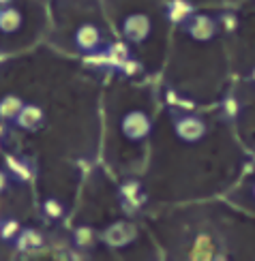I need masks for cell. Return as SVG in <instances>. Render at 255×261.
<instances>
[{"label": "cell", "instance_id": "6da1fadb", "mask_svg": "<svg viewBox=\"0 0 255 261\" xmlns=\"http://www.w3.org/2000/svg\"><path fill=\"white\" fill-rule=\"evenodd\" d=\"M172 128H174V135L178 137L182 144H199V141L208 135L206 120L195 114L172 112Z\"/></svg>", "mask_w": 255, "mask_h": 261}, {"label": "cell", "instance_id": "7a4b0ae2", "mask_svg": "<svg viewBox=\"0 0 255 261\" xmlns=\"http://www.w3.org/2000/svg\"><path fill=\"white\" fill-rule=\"evenodd\" d=\"M120 133L129 141H144L152 133V120L144 110H129L120 118Z\"/></svg>", "mask_w": 255, "mask_h": 261}, {"label": "cell", "instance_id": "3957f363", "mask_svg": "<svg viewBox=\"0 0 255 261\" xmlns=\"http://www.w3.org/2000/svg\"><path fill=\"white\" fill-rule=\"evenodd\" d=\"M120 32H123V41L133 43V45H142L150 37L152 21L146 13H129L120 21Z\"/></svg>", "mask_w": 255, "mask_h": 261}, {"label": "cell", "instance_id": "277c9868", "mask_svg": "<svg viewBox=\"0 0 255 261\" xmlns=\"http://www.w3.org/2000/svg\"><path fill=\"white\" fill-rule=\"evenodd\" d=\"M73 43H75V47L84 54H97V51H101L105 37H103V30L99 28L95 21H84V24L77 26L75 35H73Z\"/></svg>", "mask_w": 255, "mask_h": 261}, {"label": "cell", "instance_id": "5b68a950", "mask_svg": "<svg viewBox=\"0 0 255 261\" xmlns=\"http://www.w3.org/2000/svg\"><path fill=\"white\" fill-rule=\"evenodd\" d=\"M135 238H137V227L129 221H116L101 231V242L112 248L129 246L131 242H135Z\"/></svg>", "mask_w": 255, "mask_h": 261}, {"label": "cell", "instance_id": "8992f818", "mask_svg": "<svg viewBox=\"0 0 255 261\" xmlns=\"http://www.w3.org/2000/svg\"><path fill=\"white\" fill-rule=\"evenodd\" d=\"M184 30L193 41L210 43L219 32V19L215 15H208V13H195L189 24L184 26Z\"/></svg>", "mask_w": 255, "mask_h": 261}, {"label": "cell", "instance_id": "52a82bcc", "mask_svg": "<svg viewBox=\"0 0 255 261\" xmlns=\"http://www.w3.org/2000/svg\"><path fill=\"white\" fill-rule=\"evenodd\" d=\"M120 203H123V210H127V214H135L142 205H144V189L137 180H127L118 191Z\"/></svg>", "mask_w": 255, "mask_h": 261}, {"label": "cell", "instance_id": "ba28073f", "mask_svg": "<svg viewBox=\"0 0 255 261\" xmlns=\"http://www.w3.org/2000/svg\"><path fill=\"white\" fill-rule=\"evenodd\" d=\"M45 122V112H43V107L37 105V103H26L24 110L19 112V116L15 118V126L26 130V133H35L39 130Z\"/></svg>", "mask_w": 255, "mask_h": 261}, {"label": "cell", "instance_id": "9c48e42d", "mask_svg": "<svg viewBox=\"0 0 255 261\" xmlns=\"http://www.w3.org/2000/svg\"><path fill=\"white\" fill-rule=\"evenodd\" d=\"M24 26V15L21 11L13 5H3L0 7V32L3 35H15Z\"/></svg>", "mask_w": 255, "mask_h": 261}, {"label": "cell", "instance_id": "30bf717a", "mask_svg": "<svg viewBox=\"0 0 255 261\" xmlns=\"http://www.w3.org/2000/svg\"><path fill=\"white\" fill-rule=\"evenodd\" d=\"M5 171L15 182H28L32 178V173H35V169H32V163L28 159H17L13 154L5 156Z\"/></svg>", "mask_w": 255, "mask_h": 261}, {"label": "cell", "instance_id": "8fae6325", "mask_svg": "<svg viewBox=\"0 0 255 261\" xmlns=\"http://www.w3.org/2000/svg\"><path fill=\"white\" fill-rule=\"evenodd\" d=\"M165 15H168L172 24H178L184 28L195 15V7L187 3V0H174V3H168V7H165Z\"/></svg>", "mask_w": 255, "mask_h": 261}, {"label": "cell", "instance_id": "7c38bea8", "mask_svg": "<svg viewBox=\"0 0 255 261\" xmlns=\"http://www.w3.org/2000/svg\"><path fill=\"white\" fill-rule=\"evenodd\" d=\"M13 244L17 251H39V248L45 244V236H43L37 227H24Z\"/></svg>", "mask_w": 255, "mask_h": 261}, {"label": "cell", "instance_id": "4fadbf2b", "mask_svg": "<svg viewBox=\"0 0 255 261\" xmlns=\"http://www.w3.org/2000/svg\"><path fill=\"white\" fill-rule=\"evenodd\" d=\"M105 58L112 67L118 69H125V64L131 60V49H129V43L127 41H112L109 45L105 47Z\"/></svg>", "mask_w": 255, "mask_h": 261}, {"label": "cell", "instance_id": "5bb4252c", "mask_svg": "<svg viewBox=\"0 0 255 261\" xmlns=\"http://www.w3.org/2000/svg\"><path fill=\"white\" fill-rule=\"evenodd\" d=\"M24 99L17 94H5L0 99V118L5 122H15V118L19 116V112L24 110Z\"/></svg>", "mask_w": 255, "mask_h": 261}, {"label": "cell", "instance_id": "9a60e30c", "mask_svg": "<svg viewBox=\"0 0 255 261\" xmlns=\"http://www.w3.org/2000/svg\"><path fill=\"white\" fill-rule=\"evenodd\" d=\"M41 212L50 221H60L64 216V212H66V205L58 197H48L45 201H43V205H41Z\"/></svg>", "mask_w": 255, "mask_h": 261}, {"label": "cell", "instance_id": "2e32d148", "mask_svg": "<svg viewBox=\"0 0 255 261\" xmlns=\"http://www.w3.org/2000/svg\"><path fill=\"white\" fill-rule=\"evenodd\" d=\"M21 227L15 219H11V216H7V219H3V223H0V238H3V242H15L17 236L21 233Z\"/></svg>", "mask_w": 255, "mask_h": 261}, {"label": "cell", "instance_id": "e0dca14e", "mask_svg": "<svg viewBox=\"0 0 255 261\" xmlns=\"http://www.w3.org/2000/svg\"><path fill=\"white\" fill-rule=\"evenodd\" d=\"M75 242L77 246H90L95 242V231L90 227H77L75 229Z\"/></svg>", "mask_w": 255, "mask_h": 261}, {"label": "cell", "instance_id": "ac0fdd59", "mask_svg": "<svg viewBox=\"0 0 255 261\" xmlns=\"http://www.w3.org/2000/svg\"><path fill=\"white\" fill-rule=\"evenodd\" d=\"M223 114H225L227 118H236V114H238V103H236L234 96H225V99H223Z\"/></svg>", "mask_w": 255, "mask_h": 261}, {"label": "cell", "instance_id": "d6986e66", "mask_svg": "<svg viewBox=\"0 0 255 261\" xmlns=\"http://www.w3.org/2000/svg\"><path fill=\"white\" fill-rule=\"evenodd\" d=\"M221 19H223V24L227 30H234L236 28V15L234 13H223L221 15Z\"/></svg>", "mask_w": 255, "mask_h": 261}, {"label": "cell", "instance_id": "ffe728a7", "mask_svg": "<svg viewBox=\"0 0 255 261\" xmlns=\"http://www.w3.org/2000/svg\"><path fill=\"white\" fill-rule=\"evenodd\" d=\"M9 184H11V176L3 169L0 171V189H3V193H9Z\"/></svg>", "mask_w": 255, "mask_h": 261}, {"label": "cell", "instance_id": "44dd1931", "mask_svg": "<svg viewBox=\"0 0 255 261\" xmlns=\"http://www.w3.org/2000/svg\"><path fill=\"white\" fill-rule=\"evenodd\" d=\"M213 261H229L225 255H217V257H213Z\"/></svg>", "mask_w": 255, "mask_h": 261}, {"label": "cell", "instance_id": "7402d4cb", "mask_svg": "<svg viewBox=\"0 0 255 261\" xmlns=\"http://www.w3.org/2000/svg\"><path fill=\"white\" fill-rule=\"evenodd\" d=\"M251 197L255 199V182H253V187H251Z\"/></svg>", "mask_w": 255, "mask_h": 261}]
</instances>
